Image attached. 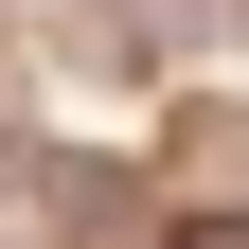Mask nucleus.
<instances>
[{
  "mask_svg": "<svg viewBox=\"0 0 249 249\" xmlns=\"http://www.w3.org/2000/svg\"><path fill=\"white\" fill-rule=\"evenodd\" d=\"M53 231H71V249H124V231H142L124 160H53Z\"/></svg>",
  "mask_w": 249,
  "mask_h": 249,
  "instance_id": "obj_1",
  "label": "nucleus"
},
{
  "mask_svg": "<svg viewBox=\"0 0 249 249\" xmlns=\"http://www.w3.org/2000/svg\"><path fill=\"white\" fill-rule=\"evenodd\" d=\"M178 178H196V196H249V107H196V142H178Z\"/></svg>",
  "mask_w": 249,
  "mask_h": 249,
  "instance_id": "obj_2",
  "label": "nucleus"
}]
</instances>
